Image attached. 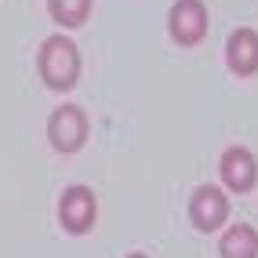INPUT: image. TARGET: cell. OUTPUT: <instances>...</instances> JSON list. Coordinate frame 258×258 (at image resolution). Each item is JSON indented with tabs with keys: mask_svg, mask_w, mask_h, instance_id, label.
Masks as SVG:
<instances>
[{
	"mask_svg": "<svg viewBox=\"0 0 258 258\" xmlns=\"http://www.w3.org/2000/svg\"><path fill=\"white\" fill-rule=\"evenodd\" d=\"M218 254L222 258H258V233L247 222H236L222 233L218 240Z\"/></svg>",
	"mask_w": 258,
	"mask_h": 258,
	"instance_id": "obj_8",
	"label": "cell"
},
{
	"mask_svg": "<svg viewBox=\"0 0 258 258\" xmlns=\"http://www.w3.org/2000/svg\"><path fill=\"white\" fill-rule=\"evenodd\" d=\"M218 175H222V182H226L233 193H247V189H254V182H258L254 153L244 149V146H229L226 153H222V160H218Z\"/></svg>",
	"mask_w": 258,
	"mask_h": 258,
	"instance_id": "obj_6",
	"label": "cell"
},
{
	"mask_svg": "<svg viewBox=\"0 0 258 258\" xmlns=\"http://www.w3.org/2000/svg\"><path fill=\"white\" fill-rule=\"evenodd\" d=\"M37 70L40 80L55 91H70L80 80V51L70 37H47L37 51Z\"/></svg>",
	"mask_w": 258,
	"mask_h": 258,
	"instance_id": "obj_1",
	"label": "cell"
},
{
	"mask_svg": "<svg viewBox=\"0 0 258 258\" xmlns=\"http://www.w3.org/2000/svg\"><path fill=\"white\" fill-rule=\"evenodd\" d=\"M167 29L175 37V44H182V47L200 44L208 37V8L200 0H175L167 15Z\"/></svg>",
	"mask_w": 258,
	"mask_h": 258,
	"instance_id": "obj_3",
	"label": "cell"
},
{
	"mask_svg": "<svg viewBox=\"0 0 258 258\" xmlns=\"http://www.w3.org/2000/svg\"><path fill=\"white\" fill-rule=\"evenodd\" d=\"M47 139L58 153H77L84 146V139H88V113L73 106V102L58 106L47 120Z\"/></svg>",
	"mask_w": 258,
	"mask_h": 258,
	"instance_id": "obj_2",
	"label": "cell"
},
{
	"mask_svg": "<svg viewBox=\"0 0 258 258\" xmlns=\"http://www.w3.org/2000/svg\"><path fill=\"white\" fill-rule=\"evenodd\" d=\"M189 218L200 233H215L222 222L229 218V200L218 185H200L189 197Z\"/></svg>",
	"mask_w": 258,
	"mask_h": 258,
	"instance_id": "obj_5",
	"label": "cell"
},
{
	"mask_svg": "<svg viewBox=\"0 0 258 258\" xmlns=\"http://www.w3.org/2000/svg\"><path fill=\"white\" fill-rule=\"evenodd\" d=\"M98 218V200L88 185H70L58 200V222L66 226V233H88Z\"/></svg>",
	"mask_w": 258,
	"mask_h": 258,
	"instance_id": "obj_4",
	"label": "cell"
},
{
	"mask_svg": "<svg viewBox=\"0 0 258 258\" xmlns=\"http://www.w3.org/2000/svg\"><path fill=\"white\" fill-rule=\"evenodd\" d=\"M127 258H149V254H142V251H135V254H127Z\"/></svg>",
	"mask_w": 258,
	"mask_h": 258,
	"instance_id": "obj_10",
	"label": "cell"
},
{
	"mask_svg": "<svg viewBox=\"0 0 258 258\" xmlns=\"http://www.w3.org/2000/svg\"><path fill=\"white\" fill-rule=\"evenodd\" d=\"M47 11L58 26H80L91 15V0H47Z\"/></svg>",
	"mask_w": 258,
	"mask_h": 258,
	"instance_id": "obj_9",
	"label": "cell"
},
{
	"mask_svg": "<svg viewBox=\"0 0 258 258\" xmlns=\"http://www.w3.org/2000/svg\"><path fill=\"white\" fill-rule=\"evenodd\" d=\"M226 62L236 77H254L258 73V33L240 26L229 33V44H226Z\"/></svg>",
	"mask_w": 258,
	"mask_h": 258,
	"instance_id": "obj_7",
	"label": "cell"
}]
</instances>
